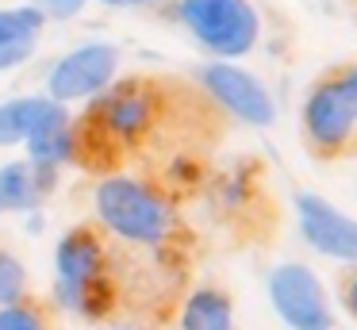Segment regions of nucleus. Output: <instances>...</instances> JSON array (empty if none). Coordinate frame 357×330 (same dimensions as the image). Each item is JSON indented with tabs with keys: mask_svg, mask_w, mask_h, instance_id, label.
I'll return each instance as SVG.
<instances>
[{
	"mask_svg": "<svg viewBox=\"0 0 357 330\" xmlns=\"http://www.w3.org/2000/svg\"><path fill=\"white\" fill-rule=\"evenodd\" d=\"M196 81H200L204 96L231 119L246 123V127H273L277 123L273 92L261 84V77L242 69L238 61H208L196 69Z\"/></svg>",
	"mask_w": 357,
	"mask_h": 330,
	"instance_id": "6",
	"label": "nucleus"
},
{
	"mask_svg": "<svg viewBox=\"0 0 357 330\" xmlns=\"http://www.w3.org/2000/svg\"><path fill=\"white\" fill-rule=\"evenodd\" d=\"M177 330H238L234 327V299L227 288L200 284L181 299Z\"/></svg>",
	"mask_w": 357,
	"mask_h": 330,
	"instance_id": "13",
	"label": "nucleus"
},
{
	"mask_svg": "<svg viewBox=\"0 0 357 330\" xmlns=\"http://www.w3.org/2000/svg\"><path fill=\"white\" fill-rule=\"evenodd\" d=\"M93 215L104 234L127 246L162 250L177 234V215H173L169 196L131 173H108L96 181Z\"/></svg>",
	"mask_w": 357,
	"mask_h": 330,
	"instance_id": "2",
	"label": "nucleus"
},
{
	"mask_svg": "<svg viewBox=\"0 0 357 330\" xmlns=\"http://www.w3.org/2000/svg\"><path fill=\"white\" fill-rule=\"evenodd\" d=\"M123 330H135V327H123Z\"/></svg>",
	"mask_w": 357,
	"mask_h": 330,
	"instance_id": "21",
	"label": "nucleus"
},
{
	"mask_svg": "<svg viewBox=\"0 0 357 330\" xmlns=\"http://www.w3.org/2000/svg\"><path fill=\"white\" fill-rule=\"evenodd\" d=\"M24 296H31V292H27V269H24V261H20L16 253L0 250V307L16 303V299H24Z\"/></svg>",
	"mask_w": 357,
	"mask_h": 330,
	"instance_id": "16",
	"label": "nucleus"
},
{
	"mask_svg": "<svg viewBox=\"0 0 357 330\" xmlns=\"http://www.w3.org/2000/svg\"><path fill=\"white\" fill-rule=\"evenodd\" d=\"M54 303L81 319H108L116 307V269L108 234L96 223L70 227L54 246Z\"/></svg>",
	"mask_w": 357,
	"mask_h": 330,
	"instance_id": "1",
	"label": "nucleus"
},
{
	"mask_svg": "<svg viewBox=\"0 0 357 330\" xmlns=\"http://www.w3.org/2000/svg\"><path fill=\"white\" fill-rule=\"evenodd\" d=\"M43 31H47V20L31 4L0 8V73L31 61V54L43 43Z\"/></svg>",
	"mask_w": 357,
	"mask_h": 330,
	"instance_id": "11",
	"label": "nucleus"
},
{
	"mask_svg": "<svg viewBox=\"0 0 357 330\" xmlns=\"http://www.w3.org/2000/svg\"><path fill=\"white\" fill-rule=\"evenodd\" d=\"M173 20L211 61H238L261 43L254 0H173Z\"/></svg>",
	"mask_w": 357,
	"mask_h": 330,
	"instance_id": "4",
	"label": "nucleus"
},
{
	"mask_svg": "<svg viewBox=\"0 0 357 330\" xmlns=\"http://www.w3.org/2000/svg\"><path fill=\"white\" fill-rule=\"evenodd\" d=\"M62 115H70V107L54 104V100L43 96V92L4 100V104H0V150H8V146H24L39 127L62 119Z\"/></svg>",
	"mask_w": 357,
	"mask_h": 330,
	"instance_id": "12",
	"label": "nucleus"
},
{
	"mask_svg": "<svg viewBox=\"0 0 357 330\" xmlns=\"http://www.w3.org/2000/svg\"><path fill=\"white\" fill-rule=\"evenodd\" d=\"M162 119V89L142 77L116 81L89 100V115L77 123V158L93 150H127L142 142Z\"/></svg>",
	"mask_w": 357,
	"mask_h": 330,
	"instance_id": "3",
	"label": "nucleus"
},
{
	"mask_svg": "<svg viewBox=\"0 0 357 330\" xmlns=\"http://www.w3.org/2000/svg\"><path fill=\"white\" fill-rule=\"evenodd\" d=\"M58 173L35 169L31 161H4L0 165V215H24L35 211L54 192Z\"/></svg>",
	"mask_w": 357,
	"mask_h": 330,
	"instance_id": "10",
	"label": "nucleus"
},
{
	"mask_svg": "<svg viewBox=\"0 0 357 330\" xmlns=\"http://www.w3.org/2000/svg\"><path fill=\"white\" fill-rule=\"evenodd\" d=\"M334 296H338V303L346 307V315L357 322V265L354 269H342L338 284H334Z\"/></svg>",
	"mask_w": 357,
	"mask_h": 330,
	"instance_id": "18",
	"label": "nucleus"
},
{
	"mask_svg": "<svg viewBox=\"0 0 357 330\" xmlns=\"http://www.w3.org/2000/svg\"><path fill=\"white\" fill-rule=\"evenodd\" d=\"M119 46L112 43H81L73 50H66L54 66L47 69V92L54 104L70 107V104H89L96 100L108 84L119 81Z\"/></svg>",
	"mask_w": 357,
	"mask_h": 330,
	"instance_id": "5",
	"label": "nucleus"
},
{
	"mask_svg": "<svg viewBox=\"0 0 357 330\" xmlns=\"http://www.w3.org/2000/svg\"><path fill=\"white\" fill-rule=\"evenodd\" d=\"M0 330H54V311L39 296H24L0 307Z\"/></svg>",
	"mask_w": 357,
	"mask_h": 330,
	"instance_id": "15",
	"label": "nucleus"
},
{
	"mask_svg": "<svg viewBox=\"0 0 357 330\" xmlns=\"http://www.w3.org/2000/svg\"><path fill=\"white\" fill-rule=\"evenodd\" d=\"M338 84H342V96H346V104H349V112H354V119H357V66H349V69H338Z\"/></svg>",
	"mask_w": 357,
	"mask_h": 330,
	"instance_id": "19",
	"label": "nucleus"
},
{
	"mask_svg": "<svg viewBox=\"0 0 357 330\" xmlns=\"http://www.w3.org/2000/svg\"><path fill=\"white\" fill-rule=\"evenodd\" d=\"M296 223H300L303 242L315 253L338 261V265H357V219L334 207L331 200L315 192H296Z\"/></svg>",
	"mask_w": 357,
	"mask_h": 330,
	"instance_id": "9",
	"label": "nucleus"
},
{
	"mask_svg": "<svg viewBox=\"0 0 357 330\" xmlns=\"http://www.w3.org/2000/svg\"><path fill=\"white\" fill-rule=\"evenodd\" d=\"M100 4H108V8H154L162 0H100Z\"/></svg>",
	"mask_w": 357,
	"mask_h": 330,
	"instance_id": "20",
	"label": "nucleus"
},
{
	"mask_svg": "<svg viewBox=\"0 0 357 330\" xmlns=\"http://www.w3.org/2000/svg\"><path fill=\"white\" fill-rule=\"evenodd\" d=\"M27 158L35 169H47V173H62L70 161H77V123L73 115H62V119L39 127L31 138L24 142Z\"/></svg>",
	"mask_w": 357,
	"mask_h": 330,
	"instance_id": "14",
	"label": "nucleus"
},
{
	"mask_svg": "<svg viewBox=\"0 0 357 330\" xmlns=\"http://www.w3.org/2000/svg\"><path fill=\"white\" fill-rule=\"evenodd\" d=\"M273 311L292 330H334V303L303 261H280L265 280Z\"/></svg>",
	"mask_w": 357,
	"mask_h": 330,
	"instance_id": "7",
	"label": "nucleus"
},
{
	"mask_svg": "<svg viewBox=\"0 0 357 330\" xmlns=\"http://www.w3.org/2000/svg\"><path fill=\"white\" fill-rule=\"evenodd\" d=\"M300 127L307 146L319 158H338L342 150H349L357 138V119L349 112L346 96H342V84L334 73H326L323 81H315L303 96L300 107Z\"/></svg>",
	"mask_w": 357,
	"mask_h": 330,
	"instance_id": "8",
	"label": "nucleus"
},
{
	"mask_svg": "<svg viewBox=\"0 0 357 330\" xmlns=\"http://www.w3.org/2000/svg\"><path fill=\"white\" fill-rule=\"evenodd\" d=\"M43 20H77L89 8V0H27Z\"/></svg>",
	"mask_w": 357,
	"mask_h": 330,
	"instance_id": "17",
	"label": "nucleus"
}]
</instances>
